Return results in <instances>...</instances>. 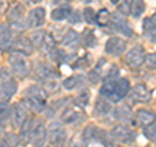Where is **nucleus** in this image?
Returning a JSON list of instances; mask_svg holds the SVG:
<instances>
[{
	"label": "nucleus",
	"instance_id": "f257e3e1",
	"mask_svg": "<svg viewBox=\"0 0 156 147\" xmlns=\"http://www.w3.org/2000/svg\"><path fill=\"white\" fill-rule=\"evenodd\" d=\"M130 83L126 78H120L117 81H107L100 89V95L111 102H120L129 94Z\"/></svg>",
	"mask_w": 156,
	"mask_h": 147
},
{
	"label": "nucleus",
	"instance_id": "f03ea898",
	"mask_svg": "<svg viewBox=\"0 0 156 147\" xmlns=\"http://www.w3.org/2000/svg\"><path fill=\"white\" fill-rule=\"evenodd\" d=\"M9 64H11L13 73L20 78H25L29 74V72H30L29 61L21 53H17V52L12 53V55L9 56Z\"/></svg>",
	"mask_w": 156,
	"mask_h": 147
},
{
	"label": "nucleus",
	"instance_id": "7ed1b4c3",
	"mask_svg": "<svg viewBox=\"0 0 156 147\" xmlns=\"http://www.w3.org/2000/svg\"><path fill=\"white\" fill-rule=\"evenodd\" d=\"M48 141L52 146H58L65 141V129L60 122H52L48 126Z\"/></svg>",
	"mask_w": 156,
	"mask_h": 147
},
{
	"label": "nucleus",
	"instance_id": "20e7f679",
	"mask_svg": "<svg viewBox=\"0 0 156 147\" xmlns=\"http://www.w3.org/2000/svg\"><path fill=\"white\" fill-rule=\"evenodd\" d=\"M111 137L121 143H133L135 139V133L124 125H117L112 129Z\"/></svg>",
	"mask_w": 156,
	"mask_h": 147
},
{
	"label": "nucleus",
	"instance_id": "39448f33",
	"mask_svg": "<svg viewBox=\"0 0 156 147\" xmlns=\"http://www.w3.org/2000/svg\"><path fill=\"white\" fill-rule=\"evenodd\" d=\"M144 48L142 46H134L131 50L126 53L125 60L128 63V65L131 68H139L142 66V64L144 63Z\"/></svg>",
	"mask_w": 156,
	"mask_h": 147
},
{
	"label": "nucleus",
	"instance_id": "423d86ee",
	"mask_svg": "<svg viewBox=\"0 0 156 147\" xmlns=\"http://www.w3.org/2000/svg\"><path fill=\"white\" fill-rule=\"evenodd\" d=\"M109 20H111L112 25H113V27L116 29V30L121 31L122 34H125V35H128V37L133 35V30H131V27H129L128 21H126V18H125V14H122L121 12L117 11V12L111 14Z\"/></svg>",
	"mask_w": 156,
	"mask_h": 147
},
{
	"label": "nucleus",
	"instance_id": "0eeeda50",
	"mask_svg": "<svg viewBox=\"0 0 156 147\" xmlns=\"http://www.w3.org/2000/svg\"><path fill=\"white\" fill-rule=\"evenodd\" d=\"M126 50V42L119 37H112L105 43V52L112 56L122 55Z\"/></svg>",
	"mask_w": 156,
	"mask_h": 147
},
{
	"label": "nucleus",
	"instance_id": "6e6552de",
	"mask_svg": "<svg viewBox=\"0 0 156 147\" xmlns=\"http://www.w3.org/2000/svg\"><path fill=\"white\" fill-rule=\"evenodd\" d=\"M34 147H43L46 145L47 141V129L42 121H38L35 125L33 126L31 131V138Z\"/></svg>",
	"mask_w": 156,
	"mask_h": 147
},
{
	"label": "nucleus",
	"instance_id": "1a4fd4ad",
	"mask_svg": "<svg viewBox=\"0 0 156 147\" xmlns=\"http://www.w3.org/2000/svg\"><path fill=\"white\" fill-rule=\"evenodd\" d=\"M12 50L17 53H21V55H31L34 51V46L31 45L30 39L25 37H18L12 43Z\"/></svg>",
	"mask_w": 156,
	"mask_h": 147
},
{
	"label": "nucleus",
	"instance_id": "9d476101",
	"mask_svg": "<svg viewBox=\"0 0 156 147\" xmlns=\"http://www.w3.org/2000/svg\"><path fill=\"white\" fill-rule=\"evenodd\" d=\"M44 18H46V11L42 7H37L30 11L27 17V25L31 27H38L44 23Z\"/></svg>",
	"mask_w": 156,
	"mask_h": 147
},
{
	"label": "nucleus",
	"instance_id": "9b49d317",
	"mask_svg": "<svg viewBox=\"0 0 156 147\" xmlns=\"http://www.w3.org/2000/svg\"><path fill=\"white\" fill-rule=\"evenodd\" d=\"M11 116H12V122H13V126H20L22 125V122L26 120L27 117V111L26 108L23 107L21 103H16L13 107V111L11 112Z\"/></svg>",
	"mask_w": 156,
	"mask_h": 147
},
{
	"label": "nucleus",
	"instance_id": "f8f14e48",
	"mask_svg": "<svg viewBox=\"0 0 156 147\" xmlns=\"http://www.w3.org/2000/svg\"><path fill=\"white\" fill-rule=\"evenodd\" d=\"M16 91H17V83H14L13 80H9L4 85H2L0 86V103L9 102Z\"/></svg>",
	"mask_w": 156,
	"mask_h": 147
},
{
	"label": "nucleus",
	"instance_id": "ddd939ff",
	"mask_svg": "<svg viewBox=\"0 0 156 147\" xmlns=\"http://www.w3.org/2000/svg\"><path fill=\"white\" fill-rule=\"evenodd\" d=\"M130 91V96L136 102H148L151 99V94L147 90V87L142 83H136Z\"/></svg>",
	"mask_w": 156,
	"mask_h": 147
},
{
	"label": "nucleus",
	"instance_id": "4468645a",
	"mask_svg": "<svg viewBox=\"0 0 156 147\" xmlns=\"http://www.w3.org/2000/svg\"><path fill=\"white\" fill-rule=\"evenodd\" d=\"M115 116L117 120L125 122V124H130L133 122V112H131V108L128 104H122L120 107H117L115 111Z\"/></svg>",
	"mask_w": 156,
	"mask_h": 147
},
{
	"label": "nucleus",
	"instance_id": "2eb2a0df",
	"mask_svg": "<svg viewBox=\"0 0 156 147\" xmlns=\"http://www.w3.org/2000/svg\"><path fill=\"white\" fill-rule=\"evenodd\" d=\"M25 103L29 108H31L34 112H41L46 106V98L25 95Z\"/></svg>",
	"mask_w": 156,
	"mask_h": 147
},
{
	"label": "nucleus",
	"instance_id": "dca6fc26",
	"mask_svg": "<svg viewBox=\"0 0 156 147\" xmlns=\"http://www.w3.org/2000/svg\"><path fill=\"white\" fill-rule=\"evenodd\" d=\"M135 120L139 126L144 128L146 125H148L155 121V115H154V112H150L147 109H139L135 115Z\"/></svg>",
	"mask_w": 156,
	"mask_h": 147
},
{
	"label": "nucleus",
	"instance_id": "f3484780",
	"mask_svg": "<svg viewBox=\"0 0 156 147\" xmlns=\"http://www.w3.org/2000/svg\"><path fill=\"white\" fill-rule=\"evenodd\" d=\"M33 126H34V120L31 117H26V120L22 122V125L20 126L21 128V141L23 143H27L31 138V131H33Z\"/></svg>",
	"mask_w": 156,
	"mask_h": 147
},
{
	"label": "nucleus",
	"instance_id": "a211bd4d",
	"mask_svg": "<svg viewBox=\"0 0 156 147\" xmlns=\"http://www.w3.org/2000/svg\"><path fill=\"white\" fill-rule=\"evenodd\" d=\"M12 39V30L11 27L5 23H2L0 25V50L5 48L9 43H11Z\"/></svg>",
	"mask_w": 156,
	"mask_h": 147
},
{
	"label": "nucleus",
	"instance_id": "6ab92c4d",
	"mask_svg": "<svg viewBox=\"0 0 156 147\" xmlns=\"http://www.w3.org/2000/svg\"><path fill=\"white\" fill-rule=\"evenodd\" d=\"M73 9L69 8V7H60V8H55L53 11L51 12V18L53 20V21H64V20H66L68 17L70 16V13H72Z\"/></svg>",
	"mask_w": 156,
	"mask_h": 147
},
{
	"label": "nucleus",
	"instance_id": "aec40b11",
	"mask_svg": "<svg viewBox=\"0 0 156 147\" xmlns=\"http://www.w3.org/2000/svg\"><path fill=\"white\" fill-rule=\"evenodd\" d=\"M112 111V106L109 104V102H107L104 99H98L96 104L94 107V112L96 116H105Z\"/></svg>",
	"mask_w": 156,
	"mask_h": 147
},
{
	"label": "nucleus",
	"instance_id": "412c9836",
	"mask_svg": "<svg viewBox=\"0 0 156 147\" xmlns=\"http://www.w3.org/2000/svg\"><path fill=\"white\" fill-rule=\"evenodd\" d=\"M143 30L144 35L150 41H152V43H155V14L152 16V18H146L143 21Z\"/></svg>",
	"mask_w": 156,
	"mask_h": 147
},
{
	"label": "nucleus",
	"instance_id": "4be33fe9",
	"mask_svg": "<svg viewBox=\"0 0 156 147\" xmlns=\"http://www.w3.org/2000/svg\"><path fill=\"white\" fill-rule=\"evenodd\" d=\"M62 43L66 47L70 48H76L78 45H80V38H78V34L74 30H68L66 34L64 35V39H62Z\"/></svg>",
	"mask_w": 156,
	"mask_h": 147
},
{
	"label": "nucleus",
	"instance_id": "5701e85b",
	"mask_svg": "<svg viewBox=\"0 0 156 147\" xmlns=\"http://www.w3.org/2000/svg\"><path fill=\"white\" fill-rule=\"evenodd\" d=\"M78 119H80V112L76 108H68L62 112V115H61V120H62V122H65V124H73V122H76Z\"/></svg>",
	"mask_w": 156,
	"mask_h": 147
},
{
	"label": "nucleus",
	"instance_id": "b1692460",
	"mask_svg": "<svg viewBox=\"0 0 156 147\" xmlns=\"http://www.w3.org/2000/svg\"><path fill=\"white\" fill-rule=\"evenodd\" d=\"M37 74H38V77L41 78V80L44 81L46 78L56 76V73H55V70H53L52 66L47 65V64H41L38 66V69H37Z\"/></svg>",
	"mask_w": 156,
	"mask_h": 147
},
{
	"label": "nucleus",
	"instance_id": "393cba45",
	"mask_svg": "<svg viewBox=\"0 0 156 147\" xmlns=\"http://www.w3.org/2000/svg\"><path fill=\"white\" fill-rule=\"evenodd\" d=\"M146 4L144 0H131V5H130V13L134 17H139L140 14L144 12Z\"/></svg>",
	"mask_w": 156,
	"mask_h": 147
},
{
	"label": "nucleus",
	"instance_id": "a878e982",
	"mask_svg": "<svg viewBox=\"0 0 156 147\" xmlns=\"http://www.w3.org/2000/svg\"><path fill=\"white\" fill-rule=\"evenodd\" d=\"M22 16H23V7L21 4H16V5L11 9V12H9L8 18H9V21H12V22H20Z\"/></svg>",
	"mask_w": 156,
	"mask_h": 147
},
{
	"label": "nucleus",
	"instance_id": "bb28decb",
	"mask_svg": "<svg viewBox=\"0 0 156 147\" xmlns=\"http://www.w3.org/2000/svg\"><path fill=\"white\" fill-rule=\"evenodd\" d=\"M44 91L46 92H56L60 87V83H58V80H57V76H53V77H50V78H46L44 81Z\"/></svg>",
	"mask_w": 156,
	"mask_h": 147
},
{
	"label": "nucleus",
	"instance_id": "cd10ccee",
	"mask_svg": "<svg viewBox=\"0 0 156 147\" xmlns=\"http://www.w3.org/2000/svg\"><path fill=\"white\" fill-rule=\"evenodd\" d=\"M18 143H20V139L14 133H5L4 134L3 142H2L3 147H17Z\"/></svg>",
	"mask_w": 156,
	"mask_h": 147
},
{
	"label": "nucleus",
	"instance_id": "c85d7f7f",
	"mask_svg": "<svg viewBox=\"0 0 156 147\" xmlns=\"http://www.w3.org/2000/svg\"><path fill=\"white\" fill-rule=\"evenodd\" d=\"M55 46H56V41L51 34H44V39H43V43H42V47L46 52H51L55 50Z\"/></svg>",
	"mask_w": 156,
	"mask_h": 147
},
{
	"label": "nucleus",
	"instance_id": "c756f323",
	"mask_svg": "<svg viewBox=\"0 0 156 147\" xmlns=\"http://www.w3.org/2000/svg\"><path fill=\"white\" fill-rule=\"evenodd\" d=\"M44 31L43 30H37L30 35V42L34 47H42L43 39H44Z\"/></svg>",
	"mask_w": 156,
	"mask_h": 147
},
{
	"label": "nucleus",
	"instance_id": "7c9ffc66",
	"mask_svg": "<svg viewBox=\"0 0 156 147\" xmlns=\"http://www.w3.org/2000/svg\"><path fill=\"white\" fill-rule=\"evenodd\" d=\"M109 17H111V14H109V12L107 11V9H100L99 13L96 14L95 21H96V23L99 26H105L107 23L109 22Z\"/></svg>",
	"mask_w": 156,
	"mask_h": 147
},
{
	"label": "nucleus",
	"instance_id": "2f4dec72",
	"mask_svg": "<svg viewBox=\"0 0 156 147\" xmlns=\"http://www.w3.org/2000/svg\"><path fill=\"white\" fill-rule=\"evenodd\" d=\"M25 95H31V96H41V98H46L47 96V92L39 87L37 85L34 86H30L27 90H25Z\"/></svg>",
	"mask_w": 156,
	"mask_h": 147
},
{
	"label": "nucleus",
	"instance_id": "473e14b6",
	"mask_svg": "<svg viewBox=\"0 0 156 147\" xmlns=\"http://www.w3.org/2000/svg\"><path fill=\"white\" fill-rule=\"evenodd\" d=\"M82 39H83L85 45L87 47H94L96 45V38H95L94 31L92 30H85L83 35H82Z\"/></svg>",
	"mask_w": 156,
	"mask_h": 147
},
{
	"label": "nucleus",
	"instance_id": "72a5a7b5",
	"mask_svg": "<svg viewBox=\"0 0 156 147\" xmlns=\"http://www.w3.org/2000/svg\"><path fill=\"white\" fill-rule=\"evenodd\" d=\"M143 133H144V135L147 137L148 139H151L152 142H155V135H156V126H155V121L144 126Z\"/></svg>",
	"mask_w": 156,
	"mask_h": 147
},
{
	"label": "nucleus",
	"instance_id": "f704fd0d",
	"mask_svg": "<svg viewBox=\"0 0 156 147\" xmlns=\"http://www.w3.org/2000/svg\"><path fill=\"white\" fill-rule=\"evenodd\" d=\"M11 117V109L7 103H0V122H4Z\"/></svg>",
	"mask_w": 156,
	"mask_h": 147
},
{
	"label": "nucleus",
	"instance_id": "c9c22d12",
	"mask_svg": "<svg viewBox=\"0 0 156 147\" xmlns=\"http://www.w3.org/2000/svg\"><path fill=\"white\" fill-rule=\"evenodd\" d=\"M99 141H101V143H103L105 147H120L116 139H113L111 135H107L105 133L101 135V138Z\"/></svg>",
	"mask_w": 156,
	"mask_h": 147
},
{
	"label": "nucleus",
	"instance_id": "e433bc0d",
	"mask_svg": "<svg viewBox=\"0 0 156 147\" xmlns=\"http://www.w3.org/2000/svg\"><path fill=\"white\" fill-rule=\"evenodd\" d=\"M83 18L87 23H94L96 18V13L92 8H85L83 11Z\"/></svg>",
	"mask_w": 156,
	"mask_h": 147
},
{
	"label": "nucleus",
	"instance_id": "4c0bfd02",
	"mask_svg": "<svg viewBox=\"0 0 156 147\" xmlns=\"http://www.w3.org/2000/svg\"><path fill=\"white\" fill-rule=\"evenodd\" d=\"M120 5H119V12H121L122 14H128L130 13V4L131 0H120Z\"/></svg>",
	"mask_w": 156,
	"mask_h": 147
},
{
	"label": "nucleus",
	"instance_id": "58836bf2",
	"mask_svg": "<svg viewBox=\"0 0 156 147\" xmlns=\"http://www.w3.org/2000/svg\"><path fill=\"white\" fill-rule=\"evenodd\" d=\"M90 100V91L89 90H83L78 95V102H80L81 106H86Z\"/></svg>",
	"mask_w": 156,
	"mask_h": 147
},
{
	"label": "nucleus",
	"instance_id": "ea45409f",
	"mask_svg": "<svg viewBox=\"0 0 156 147\" xmlns=\"http://www.w3.org/2000/svg\"><path fill=\"white\" fill-rule=\"evenodd\" d=\"M62 85H64V87H65L66 90L74 89V87L77 86V78H76V77H69V78H66Z\"/></svg>",
	"mask_w": 156,
	"mask_h": 147
},
{
	"label": "nucleus",
	"instance_id": "a19ab883",
	"mask_svg": "<svg viewBox=\"0 0 156 147\" xmlns=\"http://www.w3.org/2000/svg\"><path fill=\"white\" fill-rule=\"evenodd\" d=\"M9 80H12L11 73H9L7 69H0V86L4 85L5 82H8Z\"/></svg>",
	"mask_w": 156,
	"mask_h": 147
},
{
	"label": "nucleus",
	"instance_id": "79ce46f5",
	"mask_svg": "<svg viewBox=\"0 0 156 147\" xmlns=\"http://www.w3.org/2000/svg\"><path fill=\"white\" fill-rule=\"evenodd\" d=\"M117 74H119V68H117L116 65H111L109 69L107 70V74H105V80H112V78H115Z\"/></svg>",
	"mask_w": 156,
	"mask_h": 147
},
{
	"label": "nucleus",
	"instance_id": "37998d69",
	"mask_svg": "<svg viewBox=\"0 0 156 147\" xmlns=\"http://www.w3.org/2000/svg\"><path fill=\"white\" fill-rule=\"evenodd\" d=\"M66 57H68V55L64 51H62V50H57V51H55V55H53V60H55V61H64Z\"/></svg>",
	"mask_w": 156,
	"mask_h": 147
},
{
	"label": "nucleus",
	"instance_id": "c03bdc74",
	"mask_svg": "<svg viewBox=\"0 0 156 147\" xmlns=\"http://www.w3.org/2000/svg\"><path fill=\"white\" fill-rule=\"evenodd\" d=\"M155 59H156L155 53H151V55L144 56V61L147 63L148 68H152V69H155Z\"/></svg>",
	"mask_w": 156,
	"mask_h": 147
},
{
	"label": "nucleus",
	"instance_id": "a18cd8bd",
	"mask_svg": "<svg viewBox=\"0 0 156 147\" xmlns=\"http://www.w3.org/2000/svg\"><path fill=\"white\" fill-rule=\"evenodd\" d=\"M68 18H70V22H80V14H78L77 12H73L72 11V13H70V16L68 17Z\"/></svg>",
	"mask_w": 156,
	"mask_h": 147
},
{
	"label": "nucleus",
	"instance_id": "49530a36",
	"mask_svg": "<svg viewBox=\"0 0 156 147\" xmlns=\"http://www.w3.org/2000/svg\"><path fill=\"white\" fill-rule=\"evenodd\" d=\"M7 9V2L5 0H0V13H4Z\"/></svg>",
	"mask_w": 156,
	"mask_h": 147
},
{
	"label": "nucleus",
	"instance_id": "de8ad7c7",
	"mask_svg": "<svg viewBox=\"0 0 156 147\" xmlns=\"http://www.w3.org/2000/svg\"><path fill=\"white\" fill-rule=\"evenodd\" d=\"M70 2H72V0H55L53 3L57 4V5H62V4H66V5H68Z\"/></svg>",
	"mask_w": 156,
	"mask_h": 147
},
{
	"label": "nucleus",
	"instance_id": "09e8293b",
	"mask_svg": "<svg viewBox=\"0 0 156 147\" xmlns=\"http://www.w3.org/2000/svg\"><path fill=\"white\" fill-rule=\"evenodd\" d=\"M4 131V126H3V122H0V134H3Z\"/></svg>",
	"mask_w": 156,
	"mask_h": 147
},
{
	"label": "nucleus",
	"instance_id": "8fccbe9b",
	"mask_svg": "<svg viewBox=\"0 0 156 147\" xmlns=\"http://www.w3.org/2000/svg\"><path fill=\"white\" fill-rule=\"evenodd\" d=\"M111 2H112V3H113V4H117V3H119V2H120V0H111Z\"/></svg>",
	"mask_w": 156,
	"mask_h": 147
},
{
	"label": "nucleus",
	"instance_id": "3c124183",
	"mask_svg": "<svg viewBox=\"0 0 156 147\" xmlns=\"http://www.w3.org/2000/svg\"><path fill=\"white\" fill-rule=\"evenodd\" d=\"M30 2H33V3H38V2H41V0H30Z\"/></svg>",
	"mask_w": 156,
	"mask_h": 147
}]
</instances>
